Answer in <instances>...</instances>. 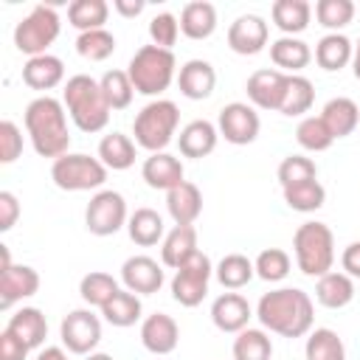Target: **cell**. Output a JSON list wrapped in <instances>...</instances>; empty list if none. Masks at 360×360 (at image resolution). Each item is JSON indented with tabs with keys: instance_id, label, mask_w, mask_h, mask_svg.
Returning a JSON list of instances; mask_svg holds the SVG:
<instances>
[{
	"instance_id": "49",
	"label": "cell",
	"mask_w": 360,
	"mask_h": 360,
	"mask_svg": "<svg viewBox=\"0 0 360 360\" xmlns=\"http://www.w3.org/2000/svg\"><path fill=\"white\" fill-rule=\"evenodd\" d=\"M22 155V129L14 121H0V163H14Z\"/></svg>"
},
{
	"instance_id": "24",
	"label": "cell",
	"mask_w": 360,
	"mask_h": 360,
	"mask_svg": "<svg viewBox=\"0 0 360 360\" xmlns=\"http://www.w3.org/2000/svg\"><path fill=\"white\" fill-rule=\"evenodd\" d=\"M22 82L31 87V90H53L65 82V65L59 56L53 53H42V56H31L25 65H22Z\"/></svg>"
},
{
	"instance_id": "33",
	"label": "cell",
	"mask_w": 360,
	"mask_h": 360,
	"mask_svg": "<svg viewBox=\"0 0 360 360\" xmlns=\"http://www.w3.org/2000/svg\"><path fill=\"white\" fill-rule=\"evenodd\" d=\"M127 233H129V239H132L135 245L152 248V245L163 242L166 225H163V217H160L155 208H135V211L129 214Z\"/></svg>"
},
{
	"instance_id": "42",
	"label": "cell",
	"mask_w": 360,
	"mask_h": 360,
	"mask_svg": "<svg viewBox=\"0 0 360 360\" xmlns=\"http://www.w3.org/2000/svg\"><path fill=\"white\" fill-rule=\"evenodd\" d=\"M284 191V202L298 211V214H312L318 211L323 202H326V188L318 183V180H307V183H298V186H287L281 188Z\"/></svg>"
},
{
	"instance_id": "38",
	"label": "cell",
	"mask_w": 360,
	"mask_h": 360,
	"mask_svg": "<svg viewBox=\"0 0 360 360\" xmlns=\"http://www.w3.org/2000/svg\"><path fill=\"white\" fill-rule=\"evenodd\" d=\"M233 360H270L273 357V340L267 329H242L233 338Z\"/></svg>"
},
{
	"instance_id": "23",
	"label": "cell",
	"mask_w": 360,
	"mask_h": 360,
	"mask_svg": "<svg viewBox=\"0 0 360 360\" xmlns=\"http://www.w3.org/2000/svg\"><path fill=\"white\" fill-rule=\"evenodd\" d=\"M197 250L200 248H197V231H194V225H174L163 236V242H160V264L169 267V270H177Z\"/></svg>"
},
{
	"instance_id": "6",
	"label": "cell",
	"mask_w": 360,
	"mask_h": 360,
	"mask_svg": "<svg viewBox=\"0 0 360 360\" xmlns=\"http://www.w3.org/2000/svg\"><path fill=\"white\" fill-rule=\"evenodd\" d=\"M180 124V110L174 101L169 98H152L149 104L141 107V112L132 121V135L135 143L141 149H146L149 155L155 152H166V146L174 141Z\"/></svg>"
},
{
	"instance_id": "30",
	"label": "cell",
	"mask_w": 360,
	"mask_h": 360,
	"mask_svg": "<svg viewBox=\"0 0 360 360\" xmlns=\"http://www.w3.org/2000/svg\"><path fill=\"white\" fill-rule=\"evenodd\" d=\"M321 118H323V124L329 127V132L335 135V141H338V138L352 135V132L360 127V107H357L352 98L338 96V98H329V101L323 104Z\"/></svg>"
},
{
	"instance_id": "50",
	"label": "cell",
	"mask_w": 360,
	"mask_h": 360,
	"mask_svg": "<svg viewBox=\"0 0 360 360\" xmlns=\"http://www.w3.org/2000/svg\"><path fill=\"white\" fill-rule=\"evenodd\" d=\"M28 352H31V349H28L20 338H14L8 329L0 332V360H25Z\"/></svg>"
},
{
	"instance_id": "43",
	"label": "cell",
	"mask_w": 360,
	"mask_h": 360,
	"mask_svg": "<svg viewBox=\"0 0 360 360\" xmlns=\"http://www.w3.org/2000/svg\"><path fill=\"white\" fill-rule=\"evenodd\" d=\"M112 51H115V37L107 28L84 31L76 37V53L87 62H104L112 56Z\"/></svg>"
},
{
	"instance_id": "13",
	"label": "cell",
	"mask_w": 360,
	"mask_h": 360,
	"mask_svg": "<svg viewBox=\"0 0 360 360\" xmlns=\"http://www.w3.org/2000/svg\"><path fill=\"white\" fill-rule=\"evenodd\" d=\"M166 276H163V264L152 256H129L124 264H121V284L124 290L135 292V295H152L163 287Z\"/></svg>"
},
{
	"instance_id": "26",
	"label": "cell",
	"mask_w": 360,
	"mask_h": 360,
	"mask_svg": "<svg viewBox=\"0 0 360 360\" xmlns=\"http://www.w3.org/2000/svg\"><path fill=\"white\" fill-rule=\"evenodd\" d=\"M270 59H273L276 70L295 76L298 70H304L312 62V51L298 37H278L276 42H270Z\"/></svg>"
},
{
	"instance_id": "36",
	"label": "cell",
	"mask_w": 360,
	"mask_h": 360,
	"mask_svg": "<svg viewBox=\"0 0 360 360\" xmlns=\"http://www.w3.org/2000/svg\"><path fill=\"white\" fill-rule=\"evenodd\" d=\"M304 357L307 360H346V346L335 329L318 326L307 335Z\"/></svg>"
},
{
	"instance_id": "41",
	"label": "cell",
	"mask_w": 360,
	"mask_h": 360,
	"mask_svg": "<svg viewBox=\"0 0 360 360\" xmlns=\"http://www.w3.org/2000/svg\"><path fill=\"white\" fill-rule=\"evenodd\" d=\"M295 141L307 152H326L335 143V135L329 132L321 115H304L295 127Z\"/></svg>"
},
{
	"instance_id": "56",
	"label": "cell",
	"mask_w": 360,
	"mask_h": 360,
	"mask_svg": "<svg viewBox=\"0 0 360 360\" xmlns=\"http://www.w3.org/2000/svg\"><path fill=\"white\" fill-rule=\"evenodd\" d=\"M84 360H115L112 354H107V352H93V354H87Z\"/></svg>"
},
{
	"instance_id": "19",
	"label": "cell",
	"mask_w": 360,
	"mask_h": 360,
	"mask_svg": "<svg viewBox=\"0 0 360 360\" xmlns=\"http://www.w3.org/2000/svg\"><path fill=\"white\" fill-rule=\"evenodd\" d=\"M39 290V273L28 264H11L0 270V309H11L17 301L31 298Z\"/></svg>"
},
{
	"instance_id": "16",
	"label": "cell",
	"mask_w": 360,
	"mask_h": 360,
	"mask_svg": "<svg viewBox=\"0 0 360 360\" xmlns=\"http://www.w3.org/2000/svg\"><path fill=\"white\" fill-rule=\"evenodd\" d=\"M141 343L146 352H152L155 357H166L177 349L180 343V326L172 315L166 312H152L141 321Z\"/></svg>"
},
{
	"instance_id": "7",
	"label": "cell",
	"mask_w": 360,
	"mask_h": 360,
	"mask_svg": "<svg viewBox=\"0 0 360 360\" xmlns=\"http://www.w3.org/2000/svg\"><path fill=\"white\" fill-rule=\"evenodd\" d=\"M107 166L84 152H68L51 163V180L62 191H101L107 183Z\"/></svg>"
},
{
	"instance_id": "32",
	"label": "cell",
	"mask_w": 360,
	"mask_h": 360,
	"mask_svg": "<svg viewBox=\"0 0 360 360\" xmlns=\"http://www.w3.org/2000/svg\"><path fill=\"white\" fill-rule=\"evenodd\" d=\"M354 56V45L346 34H323L315 45V62L318 68L335 73V70H343Z\"/></svg>"
},
{
	"instance_id": "25",
	"label": "cell",
	"mask_w": 360,
	"mask_h": 360,
	"mask_svg": "<svg viewBox=\"0 0 360 360\" xmlns=\"http://www.w3.org/2000/svg\"><path fill=\"white\" fill-rule=\"evenodd\" d=\"M180 34L188 39H208L217 31V8L208 0H191L180 11Z\"/></svg>"
},
{
	"instance_id": "55",
	"label": "cell",
	"mask_w": 360,
	"mask_h": 360,
	"mask_svg": "<svg viewBox=\"0 0 360 360\" xmlns=\"http://www.w3.org/2000/svg\"><path fill=\"white\" fill-rule=\"evenodd\" d=\"M352 73H354V79L360 82V39H357V45H354V56H352Z\"/></svg>"
},
{
	"instance_id": "37",
	"label": "cell",
	"mask_w": 360,
	"mask_h": 360,
	"mask_svg": "<svg viewBox=\"0 0 360 360\" xmlns=\"http://www.w3.org/2000/svg\"><path fill=\"white\" fill-rule=\"evenodd\" d=\"M110 17V6L104 0H73L68 6V22L84 34V31H96V28H104Z\"/></svg>"
},
{
	"instance_id": "14",
	"label": "cell",
	"mask_w": 360,
	"mask_h": 360,
	"mask_svg": "<svg viewBox=\"0 0 360 360\" xmlns=\"http://www.w3.org/2000/svg\"><path fill=\"white\" fill-rule=\"evenodd\" d=\"M284 90H287V73H281L276 68L253 70L248 76V84H245L248 101L259 110H281Z\"/></svg>"
},
{
	"instance_id": "44",
	"label": "cell",
	"mask_w": 360,
	"mask_h": 360,
	"mask_svg": "<svg viewBox=\"0 0 360 360\" xmlns=\"http://www.w3.org/2000/svg\"><path fill=\"white\" fill-rule=\"evenodd\" d=\"M101 93L110 104V110H127L132 104V96H135V87L129 82V73L127 70H107L101 79Z\"/></svg>"
},
{
	"instance_id": "4",
	"label": "cell",
	"mask_w": 360,
	"mask_h": 360,
	"mask_svg": "<svg viewBox=\"0 0 360 360\" xmlns=\"http://www.w3.org/2000/svg\"><path fill=\"white\" fill-rule=\"evenodd\" d=\"M129 82L135 93L141 96H160L169 90V84L177 79V59L172 51L158 45H141L129 65H127Z\"/></svg>"
},
{
	"instance_id": "34",
	"label": "cell",
	"mask_w": 360,
	"mask_h": 360,
	"mask_svg": "<svg viewBox=\"0 0 360 360\" xmlns=\"http://www.w3.org/2000/svg\"><path fill=\"white\" fill-rule=\"evenodd\" d=\"M141 295L129 292V290H118L104 307H101V315L110 326H118V329H127V326H135L141 321Z\"/></svg>"
},
{
	"instance_id": "47",
	"label": "cell",
	"mask_w": 360,
	"mask_h": 360,
	"mask_svg": "<svg viewBox=\"0 0 360 360\" xmlns=\"http://www.w3.org/2000/svg\"><path fill=\"white\" fill-rule=\"evenodd\" d=\"M276 174H278L281 188H287V186H298V183H307V180H318V166L307 155H287L278 163Z\"/></svg>"
},
{
	"instance_id": "8",
	"label": "cell",
	"mask_w": 360,
	"mask_h": 360,
	"mask_svg": "<svg viewBox=\"0 0 360 360\" xmlns=\"http://www.w3.org/2000/svg\"><path fill=\"white\" fill-rule=\"evenodd\" d=\"M59 28H62V22H59L56 8L39 3L14 25V48L20 53H25L28 59L42 56V53H48V48L59 37Z\"/></svg>"
},
{
	"instance_id": "40",
	"label": "cell",
	"mask_w": 360,
	"mask_h": 360,
	"mask_svg": "<svg viewBox=\"0 0 360 360\" xmlns=\"http://www.w3.org/2000/svg\"><path fill=\"white\" fill-rule=\"evenodd\" d=\"M118 290H121L118 281H115L110 273H104V270H90V273L79 281V295H82V301H84L87 307H98V309H101Z\"/></svg>"
},
{
	"instance_id": "22",
	"label": "cell",
	"mask_w": 360,
	"mask_h": 360,
	"mask_svg": "<svg viewBox=\"0 0 360 360\" xmlns=\"http://www.w3.org/2000/svg\"><path fill=\"white\" fill-rule=\"evenodd\" d=\"M166 211L174 225H194L202 214V191L191 180H183L180 186L166 191Z\"/></svg>"
},
{
	"instance_id": "2",
	"label": "cell",
	"mask_w": 360,
	"mask_h": 360,
	"mask_svg": "<svg viewBox=\"0 0 360 360\" xmlns=\"http://www.w3.org/2000/svg\"><path fill=\"white\" fill-rule=\"evenodd\" d=\"M25 132L31 138V146L39 158H62L70 149V132H68V110L53 96H37L25 107Z\"/></svg>"
},
{
	"instance_id": "48",
	"label": "cell",
	"mask_w": 360,
	"mask_h": 360,
	"mask_svg": "<svg viewBox=\"0 0 360 360\" xmlns=\"http://www.w3.org/2000/svg\"><path fill=\"white\" fill-rule=\"evenodd\" d=\"M177 37H180V20L172 11H160V14H155L149 20V39H152V45L172 51Z\"/></svg>"
},
{
	"instance_id": "5",
	"label": "cell",
	"mask_w": 360,
	"mask_h": 360,
	"mask_svg": "<svg viewBox=\"0 0 360 360\" xmlns=\"http://www.w3.org/2000/svg\"><path fill=\"white\" fill-rule=\"evenodd\" d=\"M292 253H295V264L304 276H309V278L326 276L335 264V236H332L329 225L318 222V219L298 225V231L292 233Z\"/></svg>"
},
{
	"instance_id": "21",
	"label": "cell",
	"mask_w": 360,
	"mask_h": 360,
	"mask_svg": "<svg viewBox=\"0 0 360 360\" xmlns=\"http://www.w3.org/2000/svg\"><path fill=\"white\" fill-rule=\"evenodd\" d=\"M217 141H219V129L205 121V118H194L188 121L180 135H177V146H180V155L183 158H208L214 149H217Z\"/></svg>"
},
{
	"instance_id": "12",
	"label": "cell",
	"mask_w": 360,
	"mask_h": 360,
	"mask_svg": "<svg viewBox=\"0 0 360 360\" xmlns=\"http://www.w3.org/2000/svg\"><path fill=\"white\" fill-rule=\"evenodd\" d=\"M217 129L219 135L233 143V146H248L259 138V129H262V121H259V112L253 104L248 101H231L219 110V118H217Z\"/></svg>"
},
{
	"instance_id": "11",
	"label": "cell",
	"mask_w": 360,
	"mask_h": 360,
	"mask_svg": "<svg viewBox=\"0 0 360 360\" xmlns=\"http://www.w3.org/2000/svg\"><path fill=\"white\" fill-rule=\"evenodd\" d=\"M62 346L73 354H93L101 343V318L93 309H70L59 323Z\"/></svg>"
},
{
	"instance_id": "46",
	"label": "cell",
	"mask_w": 360,
	"mask_h": 360,
	"mask_svg": "<svg viewBox=\"0 0 360 360\" xmlns=\"http://www.w3.org/2000/svg\"><path fill=\"white\" fill-rule=\"evenodd\" d=\"M253 267H256V276H259L262 281L276 284V281H284V278L290 276L292 262H290V253H287V250H281V248H264V250L253 259Z\"/></svg>"
},
{
	"instance_id": "28",
	"label": "cell",
	"mask_w": 360,
	"mask_h": 360,
	"mask_svg": "<svg viewBox=\"0 0 360 360\" xmlns=\"http://www.w3.org/2000/svg\"><path fill=\"white\" fill-rule=\"evenodd\" d=\"M6 329H8L14 338H20L28 349H39V346L45 343V338H48V321H45L42 309H37V307H20V309L8 318Z\"/></svg>"
},
{
	"instance_id": "18",
	"label": "cell",
	"mask_w": 360,
	"mask_h": 360,
	"mask_svg": "<svg viewBox=\"0 0 360 360\" xmlns=\"http://www.w3.org/2000/svg\"><path fill=\"white\" fill-rule=\"evenodd\" d=\"M141 177L149 188H158V191H172L174 186H180L186 180V169H183V160L169 155V152H155L143 160L141 166Z\"/></svg>"
},
{
	"instance_id": "10",
	"label": "cell",
	"mask_w": 360,
	"mask_h": 360,
	"mask_svg": "<svg viewBox=\"0 0 360 360\" xmlns=\"http://www.w3.org/2000/svg\"><path fill=\"white\" fill-rule=\"evenodd\" d=\"M211 276H214V264H211V259L202 253V250H197L186 264H180L177 270H174V276H172V298L180 304V307H197V304H202V298L208 295V281H211Z\"/></svg>"
},
{
	"instance_id": "9",
	"label": "cell",
	"mask_w": 360,
	"mask_h": 360,
	"mask_svg": "<svg viewBox=\"0 0 360 360\" xmlns=\"http://www.w3.org/2000/svg\"><path fill=\"white\" fill-rule=\"evenodd\" d=\"M127 222H129V211H127V200L121 191L101 188L90 197V202L84 208V228L93 236H112Z\"/></svg>"
},
{
	"instance_id": "31",
	"label": "cell",
	"mask_w": 360,
	"mask_h": 360,
	"mask_svg": "<svg viewBox=\"0 0 360 360\" xmlns=\"http://www.w3.org/2000/svg\"><path fill=\"white\" fill-rule=\"evenodd\" d=\"M135 155H138V143L124 135V132H107L101 141H98V160L112 169V172H127L132 163H135Z\"/></svg>"
},
{
	"instance_id": "1",
	"label": "cell",
	"mask_w": 360,
	"mask_h": 360,
	"mask_svg": "<svg viewBox=\"0 0 360 360\" xmlns=\"http://www.w3.org/2000/svg\"><path fill=\"white\" fill-rule=\"evenodd\" d=\"M256 318L262 329L281 338H304L312 332L315 307L312 298L298 287H278L259 298Z\"/></svg>"
},
{
	"instance_id": "39",
	"label": "cell",
	"mask_w": 360,
	"mask_h": 360,
	"mask_svg": "<svg viewBox=\"0 0 360 360\" xmlns=\"http://www.w3.org/2000/svg\"><path fill=\"white\" fill-rule=\"evenodd\" d=\"M312 101H315V84L301 73L287 76V90H284V101H281L278 112L281 115H304V112H309Z\"/></svg>"
},
{
	"instance_id": "54",
	"label": "cell",
	"mask_w": 360,
	"mask_h": 360,
	"mask_svg": "<svg viewBox=\"0 0 360 360\" xmlns=\"http://www.w3.org/2000/svg\"><path fill=\"white\" fill-rule=\"evenodd\" d=\"M37 360H68V352H65L62 346H45V349L37 354Z\"/></svg>"
},
{
	"instance_id": "27",
	"label": "cell",
	"mask_w": 360,
	"mask_h": 360,
	"mask_svg": "<svg viewBox=\"0 0 360 360\" xmlns=\"http://www.w3.org/2000/svg\"><path fill=\"white\" fill-rule=\"evenodd\" d=\"M354 298V278L343 270H329L315 284V301L326 309H343Z\"/></svg>"
},
{
	"instance_id": "20",
	"label": "cell",
	"mask_w": 360,
	"mask_h": 360,
	"mask_svg": "<svg viewBox=\"0 0 360 360\" xmlns=\"http://www.w3.org/2000/svg\"><path fill=\"white\" fill-rule=\"evenodd\" d=\"M177 87L191 101L208 98L214 93V87H217V70H214V65L205 62V59H188L177 70Z\"/></svg>"
},
{
	"instance_id": "52",
	"label": "cell",
	"mask_w": 360,
	"mask_h": 360,
	"mask_svg": "<svg viewBox=\"0 0 360 360\" xmlns=\"http://www.w3.org/2000/svg\"><path fill=\"white\" fill-rule=\"evenodd\" d=\"M340 267L346 276L352 278H360V239L357 242H349L340 253Z\"/></svg>"
},
{
	"instance_id": "35",
	"label": "cell",
	"mask_w": 360,
	"mask_h": 360,
	"mask_svg": "<svg viewBox=\"0 0 360 360\" xmlns=\"http://www.w3.org/2000/svg\"><path fill=\"white\" fill-rule=\"evenodd\" d=\"M214 276L217 281L225 287V290H242L250 284V278L256 276V267L253 262L245 256V253H228L219 259V264L214 267Z\"/></svg>"
},
{
	"instance_id": "51",
	"label": "cell",
	"mask_w": 360,
	"mask_h": 360,
	"mask_svg": "<svg viewBox=\"0 0 360 360\" xmlns=\"http://www.w3.org/2000/svg\"><path fill=\"white\" fill-rule=\"evenodd\" d=\"M20 217V202L11 191H0V231H11Z\"/></svg>"
},
{
	"instance_id": "45",
	"label": "cell",
	"mask_w": 360,
	"mask_h": 360,
	"mask_svg": "<svg viewBox=\"0 0 360 360\" xmlns=\"http://www.w3.org/2000/svg\"><path fill=\"white\" fill-rule=\"evenodd\" d=\"M354 17V3L352 0H318L315 3V20L323 25L329 34H340Z\"/></svg>"
},
{
	"instance_id": "29",
	"label": "cell",
	"mask_w": 360,
	"mask_h": 360,
	"mask_svg": "<svg viewBox=\"0 0 360 360\" xmlns=\"http://www.w3.org/2000/svg\"><path fill=\"white\" fill-rule=\"evenodd\" d=\"M270 17L281 37H298L312 20V6L307 0H276L270 6Z\"/></svg>"
},
{
	"instance_id": "3",
	"label": "cell",
	"mask_w": 360,
	"mask_h": 360,
	"mask_svg": "<svg viewBox=\"0 0 360 360\" xmlns=\"http://www.w3.org/2000/svg\"><path fill=\"white\" fill-rule=\"evenodd\" d=\"M62 104L70 115V121L82 129V132H101L110 124V104L101 93L98 79L87 76V73H76L65 82L62 90Z\"/></svg>"
},
{
	"instance_id": "53",
	"label": "cell",
	"mask_w": 360,
	"mask_h": 360,
	"mask_svg": "<svg viewBox=\"0 0 360 360\" xmlns=\"http://www.w3.org/2000/svg\"><path fill=\"white\" fill-rule=\"evenodd\" d=\"M112 8H115L121 17L132 20V17H138V14L143 11V0H115V3H112Z\"/></svg>"
},
{
	"instance_id": "57",
	"label": "cell",
	"mask_w": 360,
	"mask_h": 360,
	"mask_svg": "<svg viewBox=\"0 0 360 360\" xmlns=\"http://www.w3.org/2000/svg\"><path fill=\"white\" fill-rule=\"evenodd\" d=\"M158 360H163V357H158Z\"/></svg>"
},
{
	"instance_id": "17",
	"label": "cell",
	"mask_w": 360,
	"mask_h": 360,
	"mask_svg": "<svg viewBox=\"0 0 360 360\" xmlns=\"http://www.w3.org/2000/svg\"><path fill=\"white\" fill-rule=\"evenodd\" d=\"M250 318H253V309H250L248 298L239 295V292H233V290L217 295L214 304H211V321H214V326L219 332L239 335L242 329H248Z\"/></svg>"
},
{
	"instance_id": "15",
	"label": "cell",
	"mask_w": 360,
	"mask_h": 360,
	"mask_svg": "<svg viewBox=\"0 0 360 360\" xmlns=\"http://www.w3.org/2000/svg\"><path fill=\"white\" fill-rule=\"evenodd\" d=\"M267 37H270V28H267L264 17L239 14L228 28V48L239 56H256L259 51H264Z\"/></svg>"
}]
</instances>
